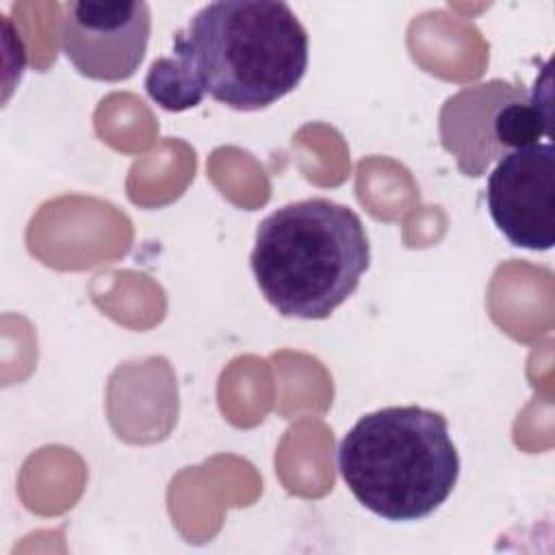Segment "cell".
<instances>
[{"label":"cell","instance_id":"6da1fadb","mask_svg":"<svg viewBox=\"0 0 555 555\" xmlns=\"http://www.w3.org/2000/svg\"><path fill=\"white\" fill-rule=\"evenodd\" d=\"M249 264L260 293L282 317L319 321L353 295L371 264V245L349 206L310 197L258 223Z\"/></svg>","mask_w":555,"mask_h":555},{"label":"cell","instance_id":"7a4b0ae2","mask_svg":"<svg viewBox=\"0 0 555 555\" xmlns=\"http://www.w3.org/2000/svg\"><path fill=\"white\" fill-rule=\"evenodd\" d=\"M173 50L191 63L204 91L234 111L267 108L308 69V33L275 0L210 2L173 35Z\"/></svg>","mask_w":555,"mask_h":555},{"label":"cell","instance_id":"3957f363","mask_svg":"<svg viewBox=\"0 0 555 555\" xmlns=\"http://www.w3.org/2000/svg\"><path fill=\"white\" fill-rule=\"evenodd\" d=\"M336 460L351 494L392 522L434 514L460 477V455L447 418L421 405H390L364 414L343 436Z\"/></svg>","mask_w":555,"mask_h":555},{"label":"cell","instance_id":"277c9868","mask_svg":"<svg viewBox=\"0 0 555 555\" xmlns=\"http://www.w3.org/2000/svg\"><path fill=\"white\" fill-rule=\"evenodd\" d=\"M152 15L147 2H65L61 50L91 80L130 78L145 59Z\"/></svg>","mask_w":555,"mask_h":555},{"label":"cell","instance_id":"5b68a950","mask_svg":"<svg viewBox=\"0 0 555 555\" xmlns=\"http://www.w3.org/2000/svg\"><path fill=\"white\" fill-rule=\"evenodd\" d=\"M486 202L503 236L531 251L555 245V147L551 141L507 152L488 176Z\"/></svg>","mask_w":555,"mask_h":555},{"label":"cell","instance_id":"8992f818","mask_svg":"<svg viewBox=\"0 0 555 555\" xmlns=\"http://www.w3.org/2000/svg\"><path fill=\"white\" fill-rule=\"evenodd\" d=\"M527 93L522 85L490 80L466 87L449 98L440 111V139L451 152L464 176H481L492 160L505 156L492 134V117L496 108Z\"/></svg>","mask_w":555,"mask_h":555},{"label":"cell","instance_id":"52a82bcc","mask_svg":"<svg viewBox=\"0 0 555 555\" xmlns=\"http://www.w3.org/2000/svg\"><path fill=\"white\" fill-rule=\"evenodd\" d=\"M147 95L165 111L180 113L197 106L206 91L191 63L173 50L171 56L156 59L145 76Z\"/></svg>","mask_w":555,"mask_h":555}]
</instances>
